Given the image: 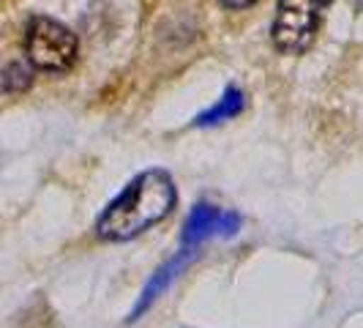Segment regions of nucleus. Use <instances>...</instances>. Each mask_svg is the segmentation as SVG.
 I'll return each instance as SVG.
<instances>
[{"instance_id":"f257e3e1","label":"nucleus","mask_w":363,"mask_h":328,"mask_svg":"<svg viewBox=\"0 0 363 328\" xmlns=\"http://www.w3.org/2000/svg\"><path fill=\"white\" fill-rule=\"evenodd\" d=\"M178 200L175 183L164 170L140 173L126 189L109 202L96 222V230L104 241H131L147 227L159 224Z\"/></svg>"},{"instance_id":"f03ea898","label":"nucleus","mask_w":363,"mask_h":328,"mask_svg":"<svg viewBox=\"0 0 363 328\" xmlns=\"http://www.w3.org/2000/svg\"><path fill=\"white\" fill-rule=\"evenodd\" d=\"M25 53L33 69L69 72L77 63V36L52 17H33L25 31Z\"/></svg>"},{"instance_id":"7ed1b4c3","label":"nucleus","mask_w":363,"mask_h":328,"mask_svg":"<svg viewBox=\"0 0 363 328\" xmlns=\"http://www.w3.org/2000/svg\"><path fill=\"white\" fill-rule=\"evenodd\" d=\"M330 3L333 0H279L271 28L276 50L284 55L306 53Z\"/></svg>"},{"instance_id":"20e7f679","label":"nucleus","mask_w":363,"mask_h":328,"mask_svg":"<svg viewBox=\"0 0 363 328\" xmlns=\"http://www.w3.org/2000/svg\"><path fill=\"white\" fill-rule=\"evenodd\" d=\"M240 227V217L233 211H218L216 205H194V211L186 219L183 227V244L194 246L205 238H230L238 233Z\"/></svg>"},{"instance_id":"39448f33","label":"nucleus","mask_w":363,"mask_h":328,"mask_svg":"<svg viewBox=\"0 0 363 328\" xmlns=\"http://www.w3.org/2000/svg\"><path fill=\"white\" fill-rule=\"evenodd\" d=\"M191 257H194V252H181L175 260H169L167 266H162L159 271L153 273V279L145 285V290H143V295H140L137 307H134V312H131V320H137V317H140V315H143V312H145L147 307H150V304H153V301H156V298H159V295L172 285V279L183 271V266H186Z\"/></svg>"},{"instance_id":"423d86ee","label":"nucleus","mask_w":363,"mask_h":328,"mask_svg":"<svg viewBox=\"0 0 363 328\" xmlns=\"http://www.w3.org/2000/svg\"><path fill=\"white\" fill-rule=\"evenodd\" d=\"M246 107V96L238 88H227L224 96L218 99L211 109H205L200 118H197V126H216L221 121H233L240 109Z\"/></svg>"},{"instance_id":"0eeeda50","label":"nucleus","mask_w":363,"mask_h":328,"mask_svg":"<svg viewBox=\"0 0 363 328\" xmlns=\"http://www.w3.org/2000/svg\"><path fill=\"white\" fill-rule=\"evenodd\" d=\"M33 77H30V69H25L22 63H11L6 72L0 74V88L6 93H22L30 88Z\"/></svg>"},{"instance_id":"6e6552de","label":"nucleus","mask_w":363,"mask_h":328,"mask_svg":"<svg viewBox=\"0 0 363 328\" xmlns=\"http://www.w3.org/2000/svg\"><path fill=\"white\" fill-rule=\"evenodd\" d=\"M221 6H227V9H246V6H252L255 0H218Z\"/></svg>"},{"instance_id":"1a4fd4ad","label":"nucleus","mask_w":363,"mask_h":328,"mask_svg":"<svg viewBox=\"0 0 363 328\" xmlns=\"http://www.w3.org/2000/svg\"><path fill=\"white\" fill-rule=\"evenodd\" d=\"M355 6H358V9H363V0H355Z\"/></svg>"}]
</instances>
